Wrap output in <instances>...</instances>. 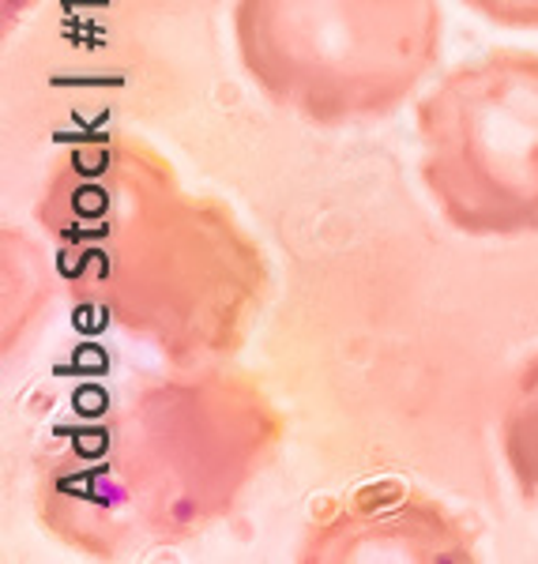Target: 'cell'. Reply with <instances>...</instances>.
<instances>
[{
    "label": "cell",
    "mask_w": 538,
    "mask_h": 564,
    "mask_svg": "<svg viewBox=\"0 0 538 564\" xmlns=\"http://www.w3.org/2000/svg\"><path fill=\"white\" fill-rule=\"evenodd\" d=\"M426 181L471 234L538 226V57L489 53L455 68L422 109Z\"/></svg>",
    "instance_id": "7a4b0ae2"
},
{
    "label": "cell",
    "mask_w": 538,
    "mask_h": 564,
    "mask_svg": "<svg viewBox=\"0 0 538 564\" xmlns=\"http://www.w3.org/2000/svg\"><path fill=\"white\" fill-rule=\"evenodd\" d=\"M474 12L505 26H531L538 31V0H467Z\"/></svg>",
    "instance_id": "3957f363"
},
{
    "label": "cell",
    "mask_w": 538,
    "mask_h": 564,
    "mask_svg": "<svg viewBox=\"0 0 538 564\" xmlns=\"http://www.w3.org/2000/svg\"><path fill=\"white\" fill-rule=\"evenodd\" d=\"M441 45L433 0H241L237 50L249 76L305 121L385 113Z\"/></svg>",
    "instance_id": "6da1fadb"
}]
</instances>
